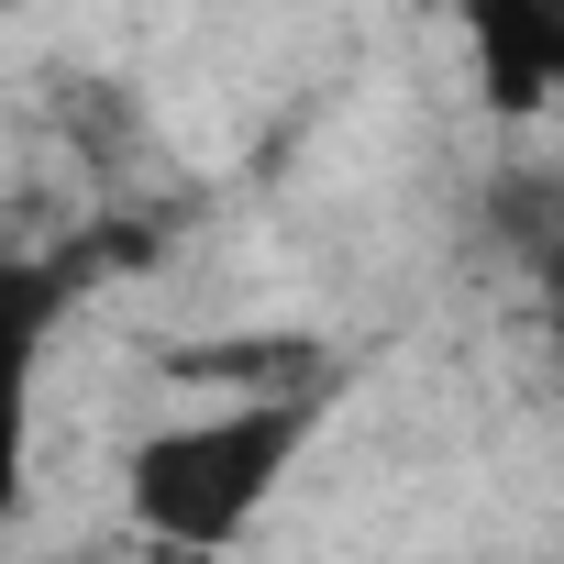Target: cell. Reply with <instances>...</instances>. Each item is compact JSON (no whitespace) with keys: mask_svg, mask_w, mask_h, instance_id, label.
<instances>
[{"mask_svg":"<svg viewBox=\"0 0 564 564\" xmlns=\"http://www.w3.org/2000/svg\"><path fill=\"white\" fill-rule=\"evenodd\" d=\"M322 399H333V388H289V399H221V410H199V421L144 432V443H133V465H122L133 520H144L155 542H177V553H221L232 531H254V509L289 487V465L311 454Z\"/></svg>","mask_w":564,"mask_h":564,"instance_id":"obj_1","label":"cell"},{"mask_svg":"<svg viewBox=\"0 0 564 564\" xmlns=\"http://www.w3.org/2000/svg\"><path fill=\"white\" fill-rule=\"evenodd\" d=\"M531 276H542V333L564 344V221L542 232V254H531Z\"/></svg>","mask_w":564,"mask_h":564,"instance_id":"obj_3","label":"cell"},{"mask_svg":"<svg viewBox=\"0 0 564 564\" xmlns=\"http://www.w3.org/2000/svg\"><path fill=\"white\" fill-rule=\"evenodd\" d=\"M454 23L498 122H531L564 100V0H454Z\"/></svg>","mask_w":564,"mask_h":564,"instance_id":"obj_2","label":"cell"}]
</instances>
